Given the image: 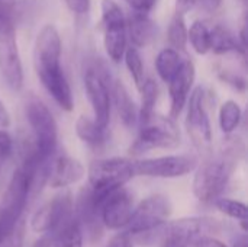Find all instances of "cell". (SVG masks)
I'll use <instances>...</instances> for the list:
<instances>
[{
    "instance_id": "cell-29",
    "label": "cell",
    "mask_w": 248,
    "mask_h": 247,
    "mask_svg": "<svg viewBox=\"0 0 248 247\" xmlns=\"http://www.w3.org/2000/svg\"><path fill=\"white\" fill-rule=\"evenodd\" d=\"M31 229L35 233H51L52 231V217L49 211V205H42L31 220Z\"/></svg>"
},
{
    "instance_id": "cell-10",
    "label": "cell",
    "mask_w": 248,
    "mask_h": 247,
    "mask_svg": "<svg viewBox=\"0 0 248 247\" xmlns=\"http://www.w3.org/2000/svg\"><path fill=\"white\" fill-rule=\"evenodd\" d=\"M186 130L195 147L208 154L212 148V127L206 108V93L199 86L193 89L187 99Z\"/></svg>"
},
{
    "instance_id": "cell-3",
    "label": "cell",
    "mask_w": 248,
    "mask_h": 247,
    "mask_svg": "<svg viewBox=\"0 0 248 247\" xmlns=\"http://www.w3.org/2000/svg\"><path fill=\"white\" fill-rule=\"evenodd\" d=\"M135 176L134 162L124 157L97 159L89 166V186L102 205L105 198Z\"/></svg>"
},
{
    "instance_id": "cell-21",
    "label": "cell",
    "mask_w": 248,
    "mask_h": 247,
    "mask_svg": "<svg viewBox=\"0 0 248 247\" xmlns=\"http://www.w3.org/2000/svg\"><path fill=\"white\" fill-rule=\"evenodd\" d=\"M182 61H183V58H182V55L179 54L177 49H174L171 47L161 49L158 52L157 58H155V70H157V74L160 76V79L164 83H169V80L179 70Z\"/></svg>"
},
{
    "instance_id": "cell-11",
    "label": "cell",
    "mask_w": 248,
    "mask_h": 247,
    "mask_svg": "<svg viewBox=\"0 0 248 247\" xmlns=\"http://www.w3.org/2000/svg\"><path fill=\"white\" fill-rule=\"evenodd\" d=\"M199 160L193 154H174L155 159H142L134 162V172L140 176L174 179L196 170Z\"/></svg>"
},
{
    "instance_id": "cell-19",
    "label": "cell",
    "mask_w": 248,
    "mask_h": 247,
    "mask_svg": "<svg viewBox=\"0 0 248 247\" xmlns=\"http://www.w3.org/2000/svg\"><path fill=\"white\" fill-rule=\"evenodd\" d=\"M211 51H214L215 54H246V48L241 45L238 36H235L228 28L222 25H217L211 29Z\"/></svg>"
},
{
    "instance_id": "cell-30",
    "label": "cell",
    "mask_w": 248,
    "mask_h": 247,
    "mask_svg": "<svg viewBox=\"0 0 248 247\" xmlns=\"http://www.w3.org/2000/svg\"><path fill=\"white\" fill-rule=\"evenodd\" d=\"M23 239H25V224L20 220L6 237L0 239V247H23Z\"/></svg>"
},
{
    "instance_id": "cell-4",
    "label": "cell",
    "mask_w": 248,
    "mask_h": 247,
    "mask_svg": "<svg viewBox=\"0 0 248 247\" xmlns=\"http://www.w3.org/2000/svg\"><path fill=\"white\" fill-rule=\"evenodd\" d=\"M25 116L33 134V148L45 160H51L58 144V127L49 108L36 96L25 102Z\"/></svg>"
},
{
    "instance_id": "cell-37",
    "label": "cell",
    "mask_w": 248,
    "mask_h": 247,
    "mask_svg": "<svg viewBox=\"0 0 248 247\" xmlns=\"http://www.w3.org/2000/svg\"><path fill=\"white\" fill-rule=\"evenodd\" d=\"M222 1L224 0H195V4H198L201 10L206 13H214L222 6Z\"/></svg>"
},
{
    "instance_id": "cell-32",
    "label": "cell",
    "mask_w": 248,
    "mask_h": 247,
    "mask_svg": "<svg viewBox=\"0 0 248 247\" xmlns=\"http://www.w3.org/2000/svg\"><path fill=\"white\" fill-rule=\"evenodd\" d=\"M105 247H134V237L131 233L125 230L113 236Z\"/></svg>"
},
{
    "instance_id": "cell-18",
    "label": "cell",
    "mask_w": 248,
    "mask_h": 247,
    "mask_svg": "<svg viewBox=\"0 0 248 247\" xmlns=\"http://www.w3.org/2000/svg\"><path fill=\"white\" fill-rule=\"evenodd\" d=\"M110 93L113 96L115 108L122 124L128 128H132L138 122V108L132 100L126 86L121 80H115L112 83Z\"/></svg>"
},
{
    "instance_id": "cell-1",
    "label": "cell",
    "mask_w": 248,
    "mask_h": 247,
    "mask_svg": "<svg viewBox=\"0 0 248 247\" xmlns=\"http://www.w3.org/2000/svg\"><path fill=\"white\" fill-rule=\"evenodd\" d=\"M246 156V144L240 135L227 134L217 153L206 154L203 163L196 167L193 194L202 204H214L227 188L238 163Z\"/></svg>"
},
{
    "instance_id": "cell-38",
    "label": "cell",
    "mask_w": 248,
    "mask_h": 247,
    "mask_svg": "<svg viewBox=\"0 0 248 247\" xmlns=\"http://www.w3.org/2000/svg\"><path fill=\"white\" fill-rule=\"evenodd\" d=\"M54 243V234L52 233H45L41 239H38L32 247H52Z\"/></svg>"
},
{
    "instance_id": "cell-27",
    "label": "cell",
    "mask_w": 248,
    "mask_h": 247,
    "mask_svg": "<svg viewBox=\"0 0 248 247\" xmlns=\"http://www.w3.org/2000/svg\"><path fill=\"white\" fill-rule=\"evenodd\" d=\"M125 60V64H126V68L135 83V86L138 87V90L141 89L144 80H145V76H144V63H142V57L138 51V48L135 47H126V51L124 54V58Z\"/></svg>"
},
{
    "instance_id": "cell-41",
    "label": "cell",
    "mask_w": 248,
    "mask_h": 247,
    "mask_svg": "<svg viewBox=\"0 0 248 247\" xmlns=\"http://www.w3.org/2000/svg\"><path fill=\"white\" fill-rule=\"evenodd\" d=\"M234 247H248L247 236L244 234V236L238 237V240H237V242L234 243Z\"/></svg>"
},
{
    "instance_id": "cell-12",
    "label": "cell",
    "mask_w": 248,
    "mask_h": 247,
    "mask_svg": "<svg viewBox=\"0 0 248 247\" xmlns=\"http://www.w3.org/2000/svg\"><path fill=\"white\" fill-rule=\"evenodd\" d=\"M173 205L166 195L154 194L147 197L144 201L140 202L137 208H134L132 215L125 227L128 233L138 234L147 230H151L169 220L171 215Z\"/></svg>"
},
{
    "instance_id": "cell-34",
    "label": "cell",
    "mask_w": 248,
    "mask_h": 247,
    "mask_svg": "<svg viewBox=\"0 0 248 247\" xmlns=\"http://www.w3.org/2000/svg\"><path fill=\"white\" fill-rule=\"evenodd\" d=\"M219 76H221V79H222L225 83L231 84L234 89H237V90H244V89H246V80H244L243 77H240L238 74L224 71V73H221Z\"/></svg>"
},
{
    "instance_id": "cell-9",
    "label": "cell",
    "mask_w": 248,
    "mask_h": 247,
    "mask_svg": "<svg viewBox=\"0 0 248 247\" xmlns=\"http://www.w3.org/2000/svg\"><path fill=\"white\" fill-rule=\"evenodd\" d=\"M102 28L103 45L108 57L119 63L126 51V16L115 0H102Z\"/></svg>"
},
{
    "instance_id": "cell-23",
    "label": "cell",
    "mask_w": 248,
    "mask_h": 247,
    "mask_svg": "<svg viewBox=\"0 0 248 247\" xmlns=\"http://www.w3.org/2000/svg\"><path fill=\"white\" fill-rule=\"evenodd\" d=\"M243 119L241 106L235 100H227L219 108V127L221 131L227 134H232Z\"/></svg>"
},
{
    "instance_id": "cell-26",
    "label": "cell",
    "mask_w": 248,
    "mask_h": 247,
    "mask_svg": "<svg viewBox=\"0 0 248 247\" xmlns=\"http://www.w3.org/2000/svg\"><path fill=\"white\" fill-rule=\"evenodd\" d=\"M52 247H83V234L74 218L54 234Z\"/></svg>"
},
{
    "instance_id": "cell-22",
    "label": "cell",
    "mask_w": 248,
    "mask_h": 247,
    "mask_svg": "<svg viewBox=\"0 0 248 247\" xmlns=\"http://www.w3.org/2000/svg\"><path fill=\"white\" fill-rule=\"evenodd\" d=\"M140 92H141V108L138 109V121L142 124L155 112V105L160 90H158V84L153 79H145Z\"/></svg>"
},
{
    "instance_id": "cell-2",
    "label": "cell",
    "mask_w": 248,
    "mask_h": 247,
    "mask_svg": "<svg viewBox=\"0 0 248 247\" xmlns=\"http://www.w3.org/2000/svg\"><path fill=\"white\" fill-rule=\"evenodd\" d=\"M62 44L58 29L46 23L38 32L33 45V67L38 79L54 102L67 112L74 108V99L70 83L61 67Z\"/></svg>"
},
{
    "instance_id": "cell-25",
    "label": "cell",
    "mask_w": 248,
    "mask_h": 247,
    "mask_svg": "<svg viewBox=\"0 0 248 247\" xmlns=\"http://www.w3.org/2000/svg\"><path fill=\"white\" fill-rule=\"evenodd\" d=\"M167 39L171 48L177 49V51H183L186 48L187 44V26H186V20H185V15L180 12H174L170 25H169V31H167Z\"/></svg>"
},
{
    "instance_id": "cell-6",
    "label": "cell",
    "mask_w": 248,
    "mask_h": 247,
    "mask_svg": "<svg viewBox=\"0 0 248 247\" xmlns=\"http://www.w3.org/2000/svg\"><path fill=\"white\" fill-rule=\"evenodd\" d=\"M0 71L10 89H22L23 67L10 7L0 9Z\"/></svg>"
},
{
    "instance_id": "cell-5",
    "label": "cell",
    "mask_w": 248,
    "mask_h": 247,
    "mask_svg": "<svg viewBox=\"0 0 248 247\" xmlns=\"http://www.w3.org/2000/svg\"><path fill=\"white\" fill-rule=\"evenodd\" d=\"M179 146L180 130L176 119L154 112L145 122L141 124L140 134L129 147V154L141 156L151 150H171Z\"/></svg>"
},
{
    "instance_id": "cell-16",
    "label": "cell",
    "mask_w": 248,
    "mask_h": 247,
    "mask_svg": "<svg viewBox=\"0 0 248 247\" xmlns=\"http://www.w3.org/2000/svg\"><path fill=\"white\" fill-rule=\"evenodd\" d=\"M84 166L70 156H61L51 162L48 185L55 189H64L73 183H77L84 178Z\"/></svg>"
},
{
    "instance_id": "cell-39",
    "label": "cell",
    "mask_w": 248,
    "mask_h": 247,
    "mask_svg": "<svg viewBox=\"0 0 248 247\" xmlns=\"http://www.w3.org/2000/svg\"><path fill=\"white\" fill-rule=\"evenodd\" d=\"M10 125V115L6 109V106L3 105V102L0 100V128L6 130Z\"/></svg>"
},
{
    "instance_id": "cell-42",
    "label": "cell",
    "mask_w": 248,
    "mask_h": 247,
    "mask_svg": "<svg viewBox=\"0 0 248 247\" xmlns=\"http://www.w3.org/2000/svg\"><path fill=\"white\" fill-rule=\"evenodd\" d=\"M9 1H10V0H0V9L10 7V6H9Z\"/></svg>"
},
{
    "instance_id": "cell-35",
    "label": "cell",
    "mask_w": 248,
    "mask_h": 247,
    "mask_svg": "<svg viewBox=\"0 0 248 247\" xmlns=\"http://www.w3.org/2000/svg\"><path fill=\"white\" fill-rule=\"evenodd\" d=\"M67 7L76 15H84L90 10V0H64Z\"/></svg>"
},
{
    "instance_id": "cell-24",
    "label": "cell",
    "mask_w": 248,
    "mask_h": 247,
    "mask_svg": "<svg viewBox=\"0 0 248 247\" xmlns=\"http://www.w3.org/2000/svg\"><path fill=\"white\" fill-rule=\"evenodd\" d=\"M187 41L199 55H205L211 51V29L202 20H195L187 29Z\"/></svg>"
},
{
    "instance_id": "cell-33",
    "label": "cell",
    "mask_w": 248,
    "mask_h": 247,
    "mask_svg": "<svg viewBox=\"0 0 248 247\" xmlns=\"http://www.w3.org/2000/svg\"><path fill=\"white\" fill-rule=\"evenodd\" d=\"M192 247H228L221 240L212 237V236H199L192 242Z\"/></svg>"
},
{
    "instance_id": "cell-17",
    "label": "cell",
    "mask_w": 248,
    "mask_h": 247,
    "mask_svg": "<svg viewBox=\"0 0 248 247\" xmlns=\"http://www.w3.org/2000/svg\"><path fill=\"white\" fill-rule=\"evenodd\" d=\"M158 33L157 23L148 16L147 12L131 13L126 17V35L135 48H145L151 45Z\"/></svg>"
},
{
    "instance_id": "cell-43",
    "label": "cell",
    "mask_w": 248,
    "mask_h": 247,
    "mask_svg": "<svg viewBox=\"0 0 248 247\" xmlns=\"http://www.w3.org/2000/svg\"><path fill=\"white\" fill-rule=\"evenodd\" d=\"M6 163V160L0 156V173H1V169H3V165Z\"/></svg>"
},
{
    "instance_id": "cell-8",
    "label": "cell",
    "mask_w": 248,
    "mask_h": 247,
    "mask_svg": "<svg viewBox=\"0 0 248 247\" xmlns=\"http://www.w3.org/2000/svg\"><path fill=\"white\" fill-rule=\"evenodd\" d=\"M109 80L110 76L100 64H90L84 71V87L93 111V119L102 128H108L110 122L112 93Z\"/></svg>"
},
{
    "instance_id": "cell-14",
    "label": "cell",
    "mask_w": 248,
    "mask_h": 247,
    "mask_svg": "<svg viewBox=\"0 0 248 247\" xmlns=\"http://www.w3.org/2000/svg\"><path fill=\"white\" fill-rule=\"evenodd\" d=\"M134 211V197L124 186L109 194L100 207L102 223L109 230H121L128 226Z\"/></svg>"
},
{
    "instance_id": "cell-13",
    "label": "cell",
    "mask_w": 248,
    "mask_h": 247,
    "mask_svg": "<svg viewBox=\"0 0 248 247\" xmlns=\"http://www.w3.org/2000/svg\"><path fill=\"white\" fill-rule=\"evenodd\" d=\"M100 204L96 201L90 186L83 188L73 205V218L77 223L83 239L96 243L103 236V223L100 217Z\"/></svg>"
},
{
    "instance_id": "cell-31",
    "label": "cell",
    "mask_w": 248,
    "mask_h": 247,
    "mask_svg": "<svg viewBox=\"0 0 248 247\" xmlns=\"http://www.w3.org/2000/svg\"><path fill=\"white\" fill-rule=\"evenodd\" d=\"M13 138L10 137V134L7 131H4L3 128L0 130V156L7 162V159L13 154Z\"/></svg>"
},
{
    "instance_id": "cell-15",
    "label": "cell",
    "mask_w": 248,
    "mask_h": 247,
    "mask_svg": "<svg viewBox=\"0 0 248 247\" xmlns=\"http://www.w3.org/2000/svg\"><path fill=\"white\" fill-rule=\"evenodd\" d=\"M196 79V68L192 60L183 58L179 70L169 80V95H170V118L177 119L186 106L189 95L192 92Z\"/></svg>"
},
{
    "instance_id": "cell-7",
    "label": "cell",
    "mask_w": 248,
    "mask_h": 247,
    "mask_svg": "<svg viewBox=\"0 0 248 247\" xmlns=\"http://www.w3.org/2000/svg\"><path fill=\"white\" fill-rule=\"evenodd\" d=\"M29 191V178L25 173V170L19 166L9 182L0 208V239L6 237L22 220V214L28 205V201L31 199Z\"/></svg>"
},
{
    "instance_id": "cell-40",
    "label": "cell",
    "mask_w": 248,
    "mask_h": 247,
    "mask_svg": "<svg viewBox=\"0 0 248 247\" xmlns=\"http://www.w3.org/2000/svg\"><path fill=\"white\" fill-rule=\"evenodd\" d=\"M195 6V0H176V12L180 13H186L187 10H190Z\"/></svg>"
},
{
    "instance_id": "cell-28",
    "label": "cell",
    "mask_w": 248,
    "mask_h": 247,
    "mask_svg": "<svg viewBox=\"0 0 248 247\" xmlns=\"http://www.w3.org/2000/svg\"><path fill=\"white\" fill-rule=\"evenodd\" d=\"M214 204L222 214H225L231 218H235L238 221L247 220V207L241 201L230 199V198H217L214 201Z\"/></svg>"
},
{
    "instance_id": "cell-36",
    "label": "cell",
    "mask_w": 248,
    "mask_h": 247,
    "mask_svg": "<svg viewBox=\"0 0 248 247\" xmlns=\"http://www.w3.org/2000/svg\"><path fill=\"white\" fill-rule=\"evenodd\" d=\"M126 4L131 6V9L137 10V12H150L154 9L157 0H124Z\"/></svg>"
},
{
    "instance_id": "cell-20",
    "label": "cell",
    "mask_w": 248,
    "mask_h": 247,
    "mask_svg": "<svg viewBox=\"0 0 248 247\" xmlns=\"http://www.w3.org/2000/svg\"><path fill=\"white\" fill-rule=\"evenodd\" d=\"M76 132L78 135V138L86 143L87 146L93 147V148H99L106 143V128H102L100 125L96 124L94 119L81 115L77 118L76 121Z\"/></svg>"
}]
</instances>
